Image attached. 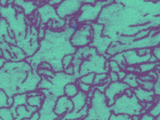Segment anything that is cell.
<instances>
[{
	"instance_id": "1",
	"label": "cell",
	"mask_w": 160,
	"mask_h": 120,
	"mask_svg": "<svg viewBox=\"0 0 160 120\" xmlns=\"http://www.w3.org/2000/svg\"><path fill=\"white\" fill-rule=\"evenodd\" d=\"M19 63L7 62L0 69V90L8 97L18 94L19 91L28 76L27 73L18 67Z\"/></svg>"
},
{
	"instance_id": "2",
	"label": "cell",
	"mask_w": 160,
	"mask_h": 120,
	"mask_svg": "<svg viewBox=\"0 0 160 120\" xmlns=\"http://www.w3.org/2000/svg\"><path fill=\"white\" fill-rule=\"evenodd\" d=\"M112 114L104 94L96 89L88 105L87 115L83 120H108Z\"/></svg>"
},
{
	"instance_id": "3",
	"label": "cell",
	"mask_w": 160,
	"mask_h": 120,
	"mask_svg": "<svg viewBox=\"0 0 160 120\" xmlns=\"http://www.w3.org/2000/svg\"><path fill=\"white\" fill-rule=\"evenodd\" d=\"M143 108L140 101L133 94L132 97H128L125 93L115 98V102L111 106L113 114H125L132 117L142 115Z\"/></svg>"
},
{
	"instance_id": "4",
	"label": "cell",
	"mask_w": 160,
	"mask_h": 120,
	"mask_svg": "<svg viewBox=\"0 0 160 120\" xmlns=\"http://www.w3.org/2000/svg\"><path fill=\"white\" fill-rule=\"evenodd\" d=\"M44 96L41 107L37 111L39 114L38 120H59L61 118L58 116L54 111L57 96L52 93H48Z\"/></svg>"
},
{
	"instance_id": "5",
	"label": "cell",
	"mask_w": 160,
	"mask_h": 120,
	"mask_svg": "<svg viewBox=\"0 0 160 120\" xmlns=\"http://www.w3.org/2000/svg\"><path fill=\"white\" fill-rule=\"evenodd\" d=\"M128 88H130L129 86L122 81H118L110 83L104 92V94L107 99L108 105L109 107L113 105L115 98L122 95Z\"/></svg>"
},
{
	"instance_id": "6",
	"label": "cell",
	"mask_w": 160,
	"mask_h": 120,
	"mask_svg": "<svg viewBox=\"0 0 160 120\" xmlns=\"http://www.w3.org/2000/svg\"><path fill=\"white\" fill-rule=\"evenodd\" d=\"M92 28L90 26H85L77 31L72 36L71 44L77 47L87 46L91 42Z\"/></svg>"
},
{
	"instance_id": "7",
	"label": "cell",
	"mask_w": 160,
	"mask_h": 120,
	"mask_svg": "<svg viewBox=\"0 0 160 120\" xmlns=\"http://www.w3.org/2000/svg\"><path fill=\"white\" fill-rule=\"evenodd\" d=\"M57 8L58 15L61 18L74 14L81 8V1H62Z\"/></svg>"
},
{
	"instance_id": "8",
	"label": "cell",
	"mask_w": 160,
	"mask_h": 120,
	"mask_svg": "<svg viewBox=\"0 0 160 120\" xmlns=\"http://www.w3.org/2000/svg\"><path fill=\"white\" fill-rule=\"evenodd\" d=\"M73 108V103L71 98L62 95L57 98L54 111L58 116L62 118L65 114L72 112Z\"/></svg>"
},
{
	"instance_id": "9",
	"label": "cell",
	"mask_w": 160,
	"mask_h": 120,
	"mask_svg": "<svg viewBox=\"0 0 160 120\" xmlns=\"http://www.w3.org/2000/svg\"><path fill=\"white\" fill-rule=\"evenodd\" d=\"M72 103H73V110L71 113L76 114L81 111L85 105L87 104V95L81 91H79L78 94L74 97L71 98Z\"/></svg>"
},
{
	"instance_id": "10",
	"label": "cell",
	"mask_w": 160,
	"mask_h": 120,
	"mask_svg": "<svg viewBox=\"0 0 160 120\" xmlns=\"http://www.w3.org/2000/svg\"><path fill=\"white\" fill-rule=\"evenodd\" d=\"M133 93L137 98L140 102H153L154 97L155 95L153 90L147 91L140 86L133 89Z\"/></svg>"
},
{
	"instance_id": "11",
	"label": "cell",
	"mask_w": 160,
	"mask_h": 120,
	"mask_svg": "<svg viewBox=\"0 0 160 120\" xmlns=\"http://www.w3.org/2000/svg\"><path fill=\"white\" fill-rule=\"evenodd\" d=\"M79 91L78 86L76 83H70L67 84L63 88V93L65 96L71 98L76 96Z\"/></svg>"
},
{
	"instance_id": "12",
	"label": "cell",
	"mask_w": 160,
	"mask_h": 120,
	"mask_svg": "<svg viewBox=\"0 0 160 120\" xmlns=\"http://www.w3.org/2000/svg\"><path fill=\"white\" fill-rule=\"evenodd\" d=\"M17 116L14 120H22L23 119L30 118L34 113L28 111L26 105H20L16 108Z\"/></svg>"
},
{
	"instance_id": "13",
	"label": "cell",
	"mask_w": 160,
	"mask_h": 120,
	"mask_svg": "<svg viewBox=\"0 0 160 120\" xmlns=\"http://www.w3.org/2000/svg\"><path fill=\"white\" fill-rule=\"evenodd\" d=\"M44 98V95L42 94V93H41V94L33 97H28L27 98V100H26V103L30 106L36 107L37 108H38V109H39L41 107Z\"/></svg>"
},
{
	"instance_id": "14",
	"label": "cell",
	"mask_w": 160,
	"mask_h": 120,
	"mask_svg": "<svg viewBox=\"0 0 160 120\" xmlns=\"http://www.w3.org/2000/svg\"><path fill=\"white\" fill-rule=\"evenodd\" d=\"M122 82L127 84L129 88L131 87L132 89H136L139 86L137 82V76L133 73L127 74L125 78L122 80Z\"/></svg>"
},
{
	"instance_id": "15",
	"label": "cell",
	"mask_w": 160,
	"mask_h": 120,
	"mask_svg": "<svg viewBox=\"0 0 160 120\" xmlns=\"http://www.w3.org/2000/svg\"><path fill=\"white\" fill-rule=\"evenodd\" d=\"M95 75H96V73H94V72L88 73L87 74H85V75H83L80 78H79L78 81L81 82V83H83L84 84L92 86L93 83H94Z\"/></svg>"
},
{
	"instance_id": "16",
	"label": "cell",
	"mask_w": 160,
	"mask_h": 120,
	"mask_svg": "<svg viewBox=\"0 0 160 120\" xmlns=\"http://www.w3.org/2000/svg\"><path fill=\"white\" fill-rule=\"evenodd\" d=\"M0 118L3 120H14V118L8 108L0 109Z\"/></svg>"
},
{
	"instance_id": "17",
	"label": "cell",
	"mask_w": 160,
	"mask_h": 120,
	"mask_svg": "<svg viewBox=\"0 0 160 120\" xmlns=\"http://www.w3.org/2000/svg\"><path fill=\"white\" fill-rule=\"evenodd\" d=\"M108 75L106 73L96 74L94 83H93V85L95 86H98L102 84L105 80L108 78Z\"/></svg>"
},
{
	"instance_id": "18",
	"label": "cell",
	"mask_w": 160,
	"mask_h": 120,
	"mask_svg": "<svg viewBox=\"0 0 160 120\" xmlns=\"http://www.w3.org/2000/svg\"><path fill=\"white\" fill-rule=\"evenodd\" d=\"M156 66V63H144L140 65L139 69L140 72H151L152 71Z\"/></svg>"
},
{
	"instance_id": "19",
	"label": "cell",
	"mask_w": 160,
	"mask_h": 120,
	"mask_svg": "<svg viewBox=\"0 0 160 120\" xmlns=\"http://www.w3.org/2000/svg\"><path fill=\"white\" fill-rule=\"evenodd\" d=\"M159 113H160V102L159 100L158 102H157L155 105H153V106L149 109L148 114L155 118L159 116Z\"/></svg>"
},
{
	"instance_id": "20",
	"label": "cell",
	"mask_w": 160,
	"mask_h": 120,
	"mask_svg": "<svg viewBox=\"0 0 160 120\" xmlns=\"http://www.w3.org/2000/svg\"><path fill=\"white\" fill-rule=\"evenodd\" d=\"M7 99L8 96L6 93L3 90H0V109L8 108Z\"/></svg>"
},
{
	"instance_id": "21",
	"label": "cell",
	"mask_w": 160,
	"mask_h": 120,
	"mask_svg": "<svg viewBox=\"0 0 160 120\" xmlns=\"http://www.w3.org/2000/svg\"><path fill=\"white\" fill-rule=\"evenodd\" d=\"M76 83L77 84L79 91H82V92H83L85 93H87V94L91 90V89L92 88V86H90V85L84 84V83L79 82L78 81H77Z\"/></svg>"
},
{
	"instance_id": "22",
	"label": "cell",
	"mask_w": 160,
	"mask_h": 120,
	"mask_svg": "<svg viewBox=\"0 0 160 120\" xmlns=\"http://www.w3.org/2000/svg\"><path fill=\"white\" fill-rule=\"evenodd\" d=\"M108 120H132L131 117L125 114H112Z\"/></svg>"
},
{
	"instance_id": "23",
	"label": "cell",
	"mask_w": 160,
	"mask_h": 120,
	"mask_svg": "<svg viewBox=\"0 0 160 120\" xmlns=\"http://www.w3.org/2000/svg\"><path fill=\"white\" fill-rule=\"evenodd\" d=\"M109 65H110V69L112 72L118 73V72L121 70V68L120 67L119 65L115 61H113V60L110 61L109 62Z\"/></svg>"
},
{
	"instance_id": "24",
	"label": "cell",
	"mask_w": 160,
	"mask_h": 120,
	"mask_svg": "<svg viewBox=\"0 0 160 120\" xmlns=\"http://www.w3.org/2000/svg\"><path fill=\"white\" fill-rule=\"evenodd\" d=\"M153 91L154 93V95L159 96L160 93V79H159V74H158V77L156 79V81L154 83L153 86Z\"/></svg>"
},
{
	"instance_id": "25",
	"label": "cell",
	"mask_w": 160,
	"mask_h": 120,
	"mask_svg": "<svg viewBox=\"0 0 160 120\" xmlns=\"http://www.w3.org/2000/svg\"><path fill=\"white\" fill-rule=\"evenodd\" d=\"M73 57L72 55H66L63 58L62 61V64L63 67L67 69V67H68L69 66H70L72 61Z\"/></svg>"
},
{
	"instance_id": "26",
	"label": "cell",
	"mask_w": 160,
	"mask_h": 120,
	"mask_svg": "<svg viewBox=\"0 0 160 120\" xmlns=\"http://www.w3.org/2000/svg\"><path fill=\"white\" fill-rule=\"evenodd\" d=\"M152 49L150 48H143V49H139L136 51L137 55L138 56H143L146 55L151 54Z\"/></svg>"
},
{
	"instance_id": "27",
	"label": "cell",
	"mask_w": 160,
	"mask_h": 120,
	"mask_svg": "<svg viewBox=\"0 0 160 120\" xmlns=\"http://www.w3.org/2000/svg\"><path fill=\"white\" fill-rule=\"evenodd\" d=\"M154 82L151 81H143L142 86V88L147 91H152L153 89Z\"/></svg>"
},
{
	"instance_id": "28",
	"label": "cell",
	"mask_w": 160,
	"mask_h": 120,
	"mask_svg": "<svg viewBox=\"0 0 160 120\" xmlns=\"http://www.w3.org/2000/svg\"><path fill=\"white\" fill-rule=\"evenodd\" d=\"M108 77H109V78L110 79L111 83L118 81V74H117V73H116V72H112V71H110V72H109Z\"/></svg>"
},
{
	"instance_id": "29",
	"label": "cell",
	"mask_w": 160,
	"mask_h": 120,
	"mask_svg": "<svg viewBox=\"0 0 160 120\" xmlns=\"http://www.w3.org/2000/svg\"><path fill=\"white\" fill-rule=\"evenodd\" d=\"M152 55H154L158 61H159L160 59V48L159 46L154 47L152 49Z\"/></svg>"
},
{
	"instance_id": "30",
	"label": "cell",
	"mask_w": 160,
	"mask_h": 120,
	"mask_svg": "<svg viewBox=\"0 0 160 120\" xmlns=\"http://www.w3.org/2000/svg\"><path fill=\"white\" fill-rule=\"evenodd\" d=\"M154 118L151 116L148 113H145L142 115V116L140 118V120H153Z\"/></svg>"
},
{
	"instance_id": "31",
	"label": "cell",
	"mask_w": 160,
	"mask_h": 120,
	"mask_svg": "<svg viewBox=\"0 0 160 120\" xmlns=\"http://www.w3.org/2000/svg\"><path fill=\"white\" fill-rule=\"evenodd\" d=\"M118 77V81H122V80L125 78L127 73L123 70H121L117 73Z\"/></svg>"
},
{
	"instance_id": "32",
	"label": "cell",
	"mask_w": 160,
	"mask_h": 120,
	"mask_svg": "<svg viewBox=\"0 0 160 120\" xmlns=\"http://www.w3.org/2000/svg\"><path fill=\"white\" fill-rule=\"evenodd\" d=\"M38 118H39V114H38V112H36L30 118L23 119L22 120H38Z\"/></svg>"
},
{
	"instance_id": "33",
	"label": "cell",
	"mask_w": 160,
	"mask_h": 120,
	"mask_svg": "<svg viewBox=\"0 0 160 120\" xmlns=\"http://www.w3.org/2000/svg\"><path fill=\"white\" fill-rule=\"evenodd\" d=\"M124 93H125V94H126L128 97H132V95L134 94V93H133V89H132V88H131L127 89L125 91Z\"/></svg>"
},
{
	"instance_id": "34",
	"label": "cell",
	"mask_w": 160,
	"mask_h": 120,
	"mask_svg": "<svg viewBox=\"0 0 160 120\" xmlns=\"http://www.w3.org/2000/svg\"><path fill=\"white\" fill-rule=\"evenodd\" d=\"M13 103H14V98H13V97H8V99H7V105H8V108H10V107L13 105Z\"/></svg>"
},
{
	"instance_id": "35",
	"label": "cell",
	"mask_w": 160,
	"mask_h": 120,
	"mask_svg": "<svg viewBox=\"0 0 160 120\" xmlns=\"http://www.w3.org/2000/svg\"><path fill=\"white\" fill-rule=\"evenodd\" d=\"M158 59L154 56V55H151L150 58H149V63H156V62H158Z\"/></svg>"
},
{
	"instance_id": "36",
	"label": "cell",
	"mask_w": 160,
	"mask_h": 120,
	"mask_svg": "<svg viewBox=\"0 0 160 120\" xmlns=\"http://www.w3.org/2000/svg\"><path fill=\"white\" fill-rule=\"evenodd\" d=\"M126 70L129 73H133L134 72H135V68L133 67V66H129V67H126Z\"/></svg>"
},
{
	"instance_id": "37",
	"label": "cell",
	"mask_w": 160,
	"mask_h": 120,
	"mask_svg": "<svg viewBox=\"0 0 160 120\" xmlns=\"http://www.w3.org/2000/svg\"><path fill=\"white\" fill-rule=\"evenodd\" d=\"M6 60L5 59H4V58L3 57H1L0 58V69L2 68V66L3 65V64L5 63Z\"/></svg>"
},
{
	"instance_id": "38",
	"label": "cell",
	"mask_w": 160,
	"mask_h": 120,
	"mask_svg": "<svg viewBox=\"0 0 160 120\" xmlns=\"http://www.w3.org/2000/svg\"><path fill=\"white\" fill-rule=\"evenodd\" d=\"M2 55H3V51L2 50L1 48H0V58L2 57Z\"/></svg>"
},
{
	"instance_id": "39",
	"label": "cell",
	"mask_w": 160,
	"mask_h": 120,
	"mask_svg": "<svg viewBox=\"0 0 160 120\" xmlns=\"http://www.w3.org/2000/svg\"><path fill=\"white\" fill-rule=\"evenodd\" d=\"M156 118V120H160V118H159V116H158L157 118Z\"/></svg>"
},
{
	"instance_id": "40",
	"label": "cell",
	"mask_w": 160,
	"mask_h": 120,
	"mask_svg": "<svg viewBox=\"0 0 160 120\" xmlns=\"http://www.w3.org/2000/svg\"><path fill=\"white\" fill-rule=\"evenodd\" d=\"M66 120H74V119H66Z\"/></svg>"
},
{
	"instance_id": "41",
	"label": "cell",
	"mask_w": 160,
	"mask_h": 120,
	"mask_svg": "<svg viewBox=\"0 0 160 120\" xmlns=\"http://www.w3.org/2000/svg\"><path fill=\"white\" fill-rule=\"evenodd\" d=\"M0 120H3L2 118H0Z\"/></svg>"
},
{
	"instance_id": "42",
	"label": "cell",
	"mask_w": 160,
	"mask_h": 120,
	"mask_svg": "<svg viewBox=\"0 0 160 120\" xmlns=\"http://www.w3.org/2000/svg\"><path fill=\"white\" fill-rule=\"evenodd\" d=\"M78 120H83V119H78Z\"/></svg>"
}]
</instances>
